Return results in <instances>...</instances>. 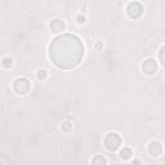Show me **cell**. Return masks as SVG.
<instances>
[{
	"label": "cell",
	"mask_w": 165,
	"mask_h": 165,
	"mask_svg": "<svg viewBox=\"0 0 165 165\" xmlns=\"http://www.w3.org/2000/svg\"><path fill=\"white\" fill-rule=\"evenodd\" d=\"M14 85H20L21 89L17 92L18 94H26L30 90V84L26 79H17L14 81Z\"/></svg>",
	"instance_id": "obj_1"
},
{
	"label": "cell",
	"mask_w": 165,
	"mask_h": 165,
	"mask_svg": "<svg viewBox=\"0 0 165 165\" xmlns=\"http://www.w3.org/2000/svg\"><path fill=\"white\" fill-rule=\"evenodd\" d=\"M143 71H145L146 74H148V75L155 74L156 63L152 61V59H147V61H145V63H143Z\"/></svg>",
	"instance_id": "obj_2"
},
{
	"label": "cell",
	"mask_w": 165,
	"mask_h": 165,
	"mask_svg": "<svg viewBox=\"0 0 165 165\" xmlns=\"http://www.w3.org/2000/svg\"><path fill=\"white\" fill-rule=\"evenodd\" d=\"M50 29H52L53 32H61L65 30V23L61 20H54L50 23Z\"/></svg>",
	"instance_id": "obj_3"
},
{
	"label": "cell",
	"mask_w": 165,
	"mask_h": 165,
	"mask_svg": "<svg viewBox=\"0 0 165 165\" xmlns=\"http://www.w3.org/2000/svg\"><path fill=\"white\" fill-rule=\"evenodd\" d=\"M3 66L4 67H10L12 66V59L10 58H4L3 59Z\"/></svg>",
	"instance_id": "obj_4"
},
{
	"label": "cell",
	"mask_w": 165,
	"mask_h": 165,
	"mask_svg": "<svg viewBox=\"0 0 165 165\" xmlns=\"http://www.w3.org/2000/svg\"><path fill=\"white\" fill-rule=\"evenodd\" d=\"M45 70H39V71H37V77H39V79H44L45 76H47V74H45Z\"/></svg>",
	"instance_id": "obj_5"
}]
</instances>
